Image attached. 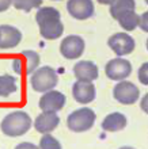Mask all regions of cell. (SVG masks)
Here are the masks:
<instances>
[{
  "label": "cell",
  "mask_w": 148,
  "mask_h": 149,
  "mask_svg": "<svg viewBox=\"0 0 148 149\" xmlns=\"http://www.w3.org/2000/svg\"><path fill=\"white\" fill-rule=\"evenodd\" d=\"M35 20L39 26V34L45 39L53 41L61 37L64 24L59 10L53 7H41L35 14Z\"/></svg>",
  "instance_id": "6da1fadb"
},
{
  "label": "cell",
  "mask_w": 148,
  "mask_h": 149,
  "mask_svg": "<svg viewBox=\"0 0 148 149\" xmlns=\"http://www.w3.org/2000/svg\"><path fill=\"white\" fill-rule=\"evenodd\" d=\"M31 127V118L25 111H12L3 118L0 129L6 136L19 137L23 136Z\"/></svg>",
  "instance_id": "7a4b0ae2"
},
{
  "label": "cell",
  "mask_w": 148,
  "mask_h": 149,
  "mask_svg": "<svg viewBox=\"0 0 148 149\" xmlns=\"http://www.w3.org/2000/svg\"><path fill=\"white\" fill-rule=\"evenodd\" d=\"M95 119H97L95 113L88 107H83V109H79L68 115L67 126L71 132L82 133V132H87L93 127Z\"/></svg>",
  "instance_id": "3957f363"
},
{
  "label": "cell",
  "mask_w": 148,
  "mask_h": 149,
  "mask_svg": "<svg viewBox=\"0 0 148 149\" xmlns=\"http://www.w3.org/2000/svg\"><path fill=\"white\" fill-rule=\"evenodd\" d=\"M57 81H59L57 73L51 67L38 68L30 77L31 87L35 92H48L53 90L57 86Z\"/></svg>",
  "instance_id": "277c9868"
},
{
  "label": "cell",
  "mask_w": 148,
  "mask_h": 149,
  "mask_svg": "<svg viewBox=\"0 0 148 149\" xmlns=\"http://www.w3.org/2000/svg\"><path fill=\"white\" fill-rule=\"evenodd\" d=\"M39 56L34 50H23L20 57L12 61V69L16 74H33L39 65Z\"/></svg>",
  "instance_id": "5b68a950"
},
{
  "label": "cell",
  "mask_w": 148,
  "mask_h": 149,
  "mask_svg": "<svg viewBox=\"0 0 148 149\" xmlns=\"http://www.w3.org/2000/svg\"><path fill=\"white\" fill-rule=\"evenodd\" d=\"M114 99L121 104H133L140 96V90L133 83L121 80L113 90Z\"/></svg>",
  "instance_id": "8992f818"
},
{
  "label": "cell",
  "mask_w": 148,
  "mask_h": 149,
  "mask_svg": "<svg viewBox=\"0 0 148 149\" xmlns=\"http://www.w3.org/2000/svg\"><path fill=\"white\" fill-rule=\"evenodd\" d=\"M105 72L106 76L110 80L121 81V80H125L129 74L132 73V64L129 63L126 58L117 57V58L110 60L109 63L106 64Z\"/></svg>",
  "instance_id": "52a82bcc"
},
{
  "label": "cell",
  "mask_w": 148,
  "mask_h": 149,
  "mask_svg": "<svg viewBox=\"0 0 148 149\" xmlns=\"http://www.w3.org/2000/svg\"><path fill=\"white\" fill-rule=\"evenodd\" d=\"M107 45H109V47L118 57L130 54L135 50V46H136L135 39L129 36V34H125V33L113 34L109 38V41H107Z\"/></svg>",
  "instance_id": "ba28073f"
},
{
  "label": "cell",
  "mask_w": 148,
  "mask_h": 149,
  "mask_svg": "<svg viewBox=\"0 0 148 149\" xmlns=\"http://www.w3.org/2000/svg\"><path fill=\"white\" fill-rule=\"evenodd\" d=\"M60 52L67 60L79 58L84 52V39L79 36H68L61 41Z\"/></svg>",
  "instance_id": "9c48e42d"
},
{
  "label": "cell",
  "mask_w": 148,
  "mask_h": 149,
  "mask_svg": "<svg viewBox=\"0 0 148 149\" xmlns=\"http://www.w3.org/2000/svg\"><path fill=\"white\" fill-rule=\"evenodd\" d=\"M67 10L72 18L79 20H86L94 15L95 7H94L93 0H68Z\"/></svg>",
  "instance_id": "30bf717a"
},
{
  "label": "cell",
  "mask_w": 148,
  "mask_h": 149,
  "mask_svg": "<svg viewBox=\"0 0 148 149\" xmlns=\"http://www.w3.org/2000/svg\"><path fill=\"white\" fill-rule=\"evenodd\" d=\"M65 104V95L60 91L51 90L45 92L39 99V109L42 111H53L57 113Z\"/></svg>",
  "instance_id": "8fae6325"
},
{
  "label": "cell",
  "mask_w": 148,
  "mask_h": 149,
  "mask_svg": "<svg viewBox=\"0 0 148 149\" xmlns=\"http://www.w3.org/2000/svg\"><path fill=\"white\" fill-rule=\"evenodd\" d=\"M22 33L14 26L1 24L0 26V49H12L19 45Z\"/></svg>",
  "instance_id": "7c38bea8"
},
{
  "label": "cell",
  "mask_w": 148,
  "mask_h": 149,
  "mask_svg": "<svg viewBox=\"0 0 148 149\" xmlns=\"http://www.w3.org/2000/svg\"><path fill=\"white\" fill-rule=\"evenodd\" d=\"M59 123H60V118L56 113H53V111H42L38 117L35 118L34 127L39 133L46 134L53 132L59 126Z\"/></svg>",
  "instance_id": "4fadbf2b"
},
{
  "label": "cell",
  "mask_w": 148,
  "mask_h": 149,
  "mask_svg": "<svg viewBox=\"0 0 148 149\" xmlns=\"http://www.w3.org/2000/svg\"><path fill=\"white\" fill-rule=\"evenodd\" d=\"M72 95H74V99L78 103L87 104V103H91L95 99V87H94L93 83L78 80L72 87Z\"/></svg>",
  "instance_id": "5bb4252c"
},
{
  "label": "cell",
  "mask_w": 148,
  "mask_h": 149,
  "mask_svg": "<svg viewBox=\"0 0 148 149\" xmlns=\"http://www.w3.org/2000/svg\"><path fill=\"white\" fill-rule=\"evenodd\" d=\"M74 74L75 77L80 81L93 83L95 79H98V67L93 61H79L74 67Z\"/></svg>",
  "instance_id": "9a60e30c"
},
{
  "label": "cell",
  "mask_w": 148,
  "mask_h": 149,
  "mask_svg": "<svg viewBox=\"0 0 148 149\" xmlns=\"http://www.w3.org/2000/svg\"><path fill=\"white\" fill-rule=\"evenodd\" d=\"M101 126L105 132H110V133L120 132L126 126V118L121 113H112L103 119Z\"/></svg>",
  "instance_id": "2e32d148"
},
{
  "label": "cell",
  "mask_w": 148,
  "mask_h": 149,
  "mask_svg": "<svg viewBox=\"0 0 148 149\" xmlns=\"http://www.w3.org/2000/svg\"><path fill=\"white\" fill-rule=\"evenodd\" d=\"M118 23L125 31H133L136 27H139L140 23V16L136 14V10H130V11L122 12L121 15H118Z\"/></svg>",
  "instance_id": "e0dca14e"
},
{
  "label": "cell",
  "mask_w": 148,
  "mask_h": 149,
  "mask_svg": "<svg viewBox=\"0 0 148 149\" xmlns=\"http://www.w3.org/2000/svg\"><path fill=\"white\" fill-rule=\"evenodd\" d=\"M18 81L15 77L10 74H1L0 76V98H8L12 94L18 92Z\"/></svg>",
  "instance_id": "ac0fdd59"
},
{
  "label": "cell",
  "mask_w": 148,
  "mask_h": 149,
  "mask_svg": "<svg viewBox=\"0 0 148 149\" xmlns=\"http://www.w3.org/2000/svg\"><path fill=\"white\" fill-rule=\"evenodd\" d=\"M136 10V1L135 0H114V3L110 6V15L114 19H117L118 15L122 12Z\"/></svg>",
  "instance_id": "d6986e66"
},
{
  "label": "cell",
  "mask_w": 148,
  "mask_h": 149,
  "mask_svg": "<svg viewBox=\"0 0 148 149\" xmlns=\"http://www.w3.org/2000/svg\"><path fill=\"white\" fill-rule=\"evenodd\" d=\"M41 4H42V0H12V6L16 10H22L26 12L41 7Z\"/></svg>",
  "instance_id": "ffe728a7"
},
{
  "label": "cell",
  "mask_w": 148,
  "mask_h": 149,
  "mask_svg": "<svg viewBox=\"0 0 148 149\" xmlns=\"http://www.w3.org/2000/svg\"><path fill=\"white\" fill-rule=\"evenodd\" d=\"M39 149H62L61 144L56 140L51 133L43 134L39 141Z\"/></svg>",
  "instance_id": "44dd1931"
},
{
  "label": "cell",
  "mask_w": 148,
  "mask_h": 149,
  "mask_svg": "<svg viewBox=\"0 0 148 149\" xmlns=\"http://www.w3.org/2000/svg\"><path fill=\"white\" fill-rule=\"evenodd\" d=\"M139 80L141 84L148 86V63H144L139 68Z\"/></svg>",
  "instance_id": "7402d4cb"
},
{
  "label": "cell",
  "mask_w": 148,
  "mask_h": 149,
  "mask_svg": "<svg viewBox=\"0 0 148 149\" xmlns=\"http://www.w3.org/2000/svg\"><path fill=\"white\" fill-rule=\"evenodd\" d=\"M139 27H140L144 33H148V11L144 12V14L140 16V23H139Z\"/></svg>",
  "instance_id": "603a6c76"
},
{
  "label": "cell",
  "mask_w": 148,
  "mask_h": 149,
  "mask_svg": "<svg viewBox=\"0 0 148 149\" xmlns=\"http://www.w3.org/2000/svg\"><path fill=\"white\" fill-rule=\"evenodd\" d=\"M15 149H39L37 145L31 144V142H20L19 145H16Z\"/></svg>",
  "instance_id": "cb8c5ba5"
},
{
  "label": "cell",
  "mask_w": 148,
  "mask_h": 149,
  "mask_svg": "<svg viewBox=\"0 0 148 149\" xmlns=\"http://www.w3.org/2000/svg\"><path fill=\"white\" fill-rule=\"evenodd\" d=\"M140 107H141V110L144 111L145 114H148V94H145V95H144V98L141 99Z\"/></svg>",
  "instance_id": "d4e9b609"
},
{
  "label": "cell",
  "mask_w": 148,
  "mask_h": 149,
  "mask_svg": "<svg viewBox=\"0 0 148 149\" xmlns=\"http://www.w3.org/2000/svg\"><path fill=\"white\" fill-rule=\"evenodd\" d=\"M11 4H12V0H0V12L8 10Z\"/></svg>",
  "instance_id": "484cf974"
},
{
  "label": "cell",
  "mask_w": 148,
  "mask_h": 149,
  "mask_svg": "<svg viewBox=\"0 0 148 149\" xmlns=\"http://www.w3.org/2000/svg\"><path fill=\"white\" fill-rule=\"evenodd\" d=\"M97 1L101 4H107V6H112L114 3V0H97Z\"/></svg>",
  "instance_id": "4316f807"
},
{
  "label": "cell",
  "mask_w": 148,
  "mask_h": 149,
  "mask_svg": "<svg viewBox=\"0 0 148 149\" xmlns=\"http://www.w3.org/2000/svg\"><path fill=\"white\" fill-rule=\"evenodd\" d=\"M120 149H135V148H132V146H122V148H120Z\"/></svg>",
  "instance_id": "83f0119b"
},
{
  "label": "cell",
  "mask_w": 148,
  "mask_h": 149,
  "mask_svg": "<svg viewBox=\"0 0 148 149\" xmlns=\"http://www.w3.org/2000/svg\"><path fill=\"white\" fill-rule=\"evenodd\" d=\"M145 46H147V50H148V39H147V42H145Z\"/></svg>",
  "instance_id": "f1b7e54d"
},
{
  "label": "cell",
  "mask_w": 148,
  "mask_h": 149,
  "mask_svg": "<svg viewBox=\"0 0 148 149\" xmlns=\"http://www.w3.org/2000/svg\"><path fill=\"white\" fill-rule=\"evenodd\" d=\"M145 3H147V4H148V0H145Z\"/></svg>",
  "instance_id": "f546056e"
}]
</instances>
